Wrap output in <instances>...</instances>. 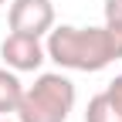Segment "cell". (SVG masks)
<instances>
[{"mask_svg": "<svg viewBox=\"0 0 122 122\" xmlns=\"http://www.w3.org/2000/svg\"><path fill=\"white\" fill-rule=\"evenodd\" d=\"M48 58L58 68L68 71H102L112 61L122 58V27L102 24V27H75L58 24L48 30Z\"/></svg>", "mask_w": 122, "mask_h": 122, "instance_id": "obj_1", "label": "cell"}, {"mask_svg": "<svg viewBox=\"0 0 122 122\" xmlns=\"http://www.w3.org/2000/svg\"><path fill=\"white\" fill-rule=\"evenodd\" d=\"M20 95H24V85L17 78V71L0 68V115H17Z\"/></svg>", "mask_w": 122, "mask_h": 122, "instance_id": "obj_5", "label": "cell"}, {"mask_svg": "<svg viewBox=\"0 0 122 122\" xmlns=\"http://www.w3.org/2000/svg\"><path fill=\"white\" fill-rule=\"evenodd\" d=\"M105 95H109V98H112V105L122 112V75H115V78L105 85Z\"/></svg>", "mask_w": 122, "mask_h": 122, "instance_id": "obj_8", "label": "cell"}, {"mask_svg": "<svg viewBox=\"0 0 122 122\" xmlns=\"http://www.w3.org/2000/svg\"><path fill=\"white\" fill-rule=\"evenodd\" d=\"M0 58H4V65L10 71H37L48 61V48L34 34H14L10 30L4 37V44H0Z\"/></svg>", "mask_w": 122, "mask_h": 122, "instance_id": "obj_4", "label": "cell"}, {"mask_svg": "<svg viewBox=\"0 0 122 122\" xmlns=\"http://www.w3.org/2000/svg\"><path fill=\"white\" fill-rule=\"evenodd\" d=\"M85 122H122V112L112 105V98L105 95V92H98L95 98H88Z\"/></svg>", "mask_w": 122, "mask_h": 122, "instance_id": "obj_6", "label": "cell"}, {"mask_svg": "<svg viewBox=\"0 0 122 122\" xmlns=\"http://www.w3.org/2000/svg\"><path fill=\"white\" fill-rule=\"evenodd\" d=\"M75 81L61 71H44L34 78V85H24L17 122H68L75 109Z\"/></svg>", "mask_w": 122, "mask_h": 122, "instance_id": "obj_2", "label": "cell"}, {"mask_svg": "<svg viewBox=\"0 0 122 122\" xmlns=\"http://www.w3.org/2000/svg\"><path fill=\"white\" fill-rule=\"evenodd\" d=\"M4 4H7V0H0V7H4Z\"/></svg>", "mask_w": 122, "mask_h": 122, "instance_id": "obj_10", "label": "cell"}, {"mask_svg": "<svg viewBox=\"0 0 122 122\" xmlns=\"http://www.w3.org/2000/svg\"><path fill=\"white\" fill-rule=\"evenodd\" d=\"M0 122H10V119H7V115H0Z\"/></svg>", "mask_w": 122, "mask_h": 122, "instance_id": "obj_9", "label": "cell"}, {"mask_svg": "<svg viewBox=\"0 0 122 122\" xmlns=\"http://www.w3.org/2000/svg\"><path fill=\"white\" fill-rule=\"evenodd\" d=\"M7 24H10L14 34L44 37L54 27V4H51V0H10Z\"/></svg>", "mask_w": 122, "mask_h": 122, "instance_id": "obj_3", "label": "cell"}, {"mask_svg": "<svg viewBox=\"0 0 122 122\" xmlns=\"http://www.w3.org/2000/svg\"><path fill=\"white\" fill-rule=\"evenodd\" d=\"M105 24L122 27V0H105Z\"/></svg>", "mask_w": 122, "mask_h": 122, "instance_id": "obj_7", "label": "cell"}]
</instances>
